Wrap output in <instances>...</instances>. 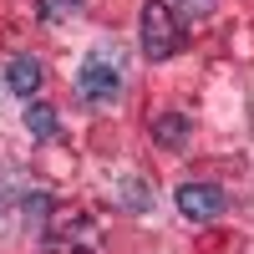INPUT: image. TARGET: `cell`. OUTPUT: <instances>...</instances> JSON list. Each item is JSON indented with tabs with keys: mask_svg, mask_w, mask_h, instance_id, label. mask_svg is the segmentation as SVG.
<instances>
[{
	"mask_svg": "<svg viewBox=\"0 0 254 254\" xmlns=\"http://www.w3.org/2000/svg\"><path fill=\"white\" fill-rule=\"evenodd\" d=\"M137 41H142V56H147V61L178 56L183 26H178V15H173L168 0H147V5H142V15H137Z\"/></svg>",
	"mask_w": 254,
	"mask_h": 254,
	"instance_id": "1",
	"label": "cell"
},
{
	"mask_svg": "<svg viewBox=\"0 0 254 254\" xmlns=\"http://www.w3.org/2000/svg\"><path fill=\"white\" fill-rule=\"evenodd\" d=\"M76 92H81V102H92V107H112V102L122 97V66L112 56H87L76 66Z\"/></svg>",
	"mask_w": 254,
	"mask_h": 254,
	"instance_id": "2",
	"label": "cell"
},
{
	"mask_svg": "<svg viewBox=\"0 0 254 254\" xmlns=\"http://www.w3.org/2000/svg\"><path fill=\"white\" fill-rule=\"evenodd\" d=\"M173 203H178V214L188 224H214V219H224L229 193H224L219 183H183L178 193H173Z\"/></svg>",
	"mask_w": 254,
	"mask_h": 254,
	"instance_id": "3",
	"label": "cell"
},
{
	"mask_svg": "<svg viewBox=\"0 0 254 254\" xmlns=\"http://www.w3.org/2000/svg\"><path fill=\"white\" fill-rule=\"evenodd\" d=\"M51 244H61V254H97V244H102V229H97V219L92 214H56V224H51Z\"/></svg>",
	"mask_w": 254,
	"mask_h": 254,
	"instance_id": "4",
	"label": "cell"
},
{
	"mask_svg": "<svg viewBox=\"0 0 254 254\" xmlns=\"http://www.w3.org/2000/svg\"><path fill=\"white\" fill-rule=\"evenodd\" d=\"M5 87H10L15 97H26V102H31L41 87H46V66H41L36 56H15L10 66H5Z\"/></svg>",
	"mask_w": 254,
	"mask_h": 254,
	"instance_id": "5",
	"label": "cell"
},
{
	"mask_svg": "<svg viewBox=\"0 0 254 254\" xmlns=\"http://www.w3.org/2000/svg\"><path fill=\"white\" fill-rule=\"evenodd\" d=\"M188 137H193V122H188L183 112H158L153 117V142L158 147H183Z\"/></svg>",
	"mask_w": 254,
	"mask_h": 254,
	"instance_id": "6",
	"label": "cell"
},
{
	"mask_svg": "<svg viewBox=\"0 0 254 254\" xmlns=\"http://www.w3.org/2000/svg\"><path fill=\"white\" fill-rule=\"evenodd\" d=\"M26 132H31V142H51V137L61 132L51 102H31V107H26Z\"/></svg>",
	"mask_w": 254,
	"mask_h": 254,
	"instance_id": "7",
	"label": "cell"
},
{
	"mask_svg": "<svg viewBox=\"0 0 254 254\" xmlns=\"http://www.w3.org/2000/svg\"><path fill=\"white\" fill-rule=\"evenodd\" d=\"M122 208H132V214H142V208L147 203H153V188H147V183H137V178H122Z\"/></svg>",
	"mask_w": 254,
	"mask_h": 254,
	"instance_id": "8",
	"label": "cell"
},
{
	"mask_svg": "<svg viewBox=\"0 0 254 254\" xmlns=\"http://www.w3.org/2000/svg\"><path fill=\"white\" fill-rule=\"evenodd\" d=\"M81 5H87V0H41V20H66Z\"/></svg>",
	"mask_w": 254,
	"mask_h": 254,
	"instance_id": "9",
	"label": "cell"
},
{
	"mask_svg": "<svg viewBox=\"0 0 254 254\" xmlns=\"http://www.w3.org/2000/svg\"><path fill=\"white\" fill-rule=\"evenodd\" d=\"M178 10H188L193 20H203L208 10H214V0H178Z\"/></svg>",
	"mask_w": 254,
	"mask_h": 254,
	"instance_id": "10",
	"label": "cell"
}]
</instances>
